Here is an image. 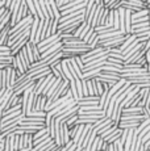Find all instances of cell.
Here are the masks:
<instances>
[{
  "label": "cell",
  "mask_w": 150,
  "mask_h": 151,
  "mask_svg": "<svg viewBox=\"0 0 150 151\" xmlns=\"http://www.w3.org/2000/svg\"><path fill=\"white\" fill-rule=\"evenodd\" d=\"M150 32V24L149 22H138V24H132V34L137 36V34L149 33Z\"/></svg>",
  "instance_id": "cell-7"
},
{
  "label": "cell",
  "mask_w": 150,
  "mask_h": 151,
  "mask_svg": "<svg viewBox=\"0 0 150 151\" xmlns=\"http://www.w3.org/2000/svg\"><path fill=\"white\" fill-rule=\"evenodd\" d=\"M0 51H11V47L8 45H0Z\"/></svg>",
  "instance_id": "cell-33"
},
{
  "label": "cell",
  "mask_w": 150,
  "mask_h": 151,
  "mask_svg": "<svg viewBox=\"0 0 150 151\" xmlns=\"http://www.w3.org/2000/svg\"><path fill=\"white\" fill-rule=\"evenodd\" d=\"M11 66H12V63H0V70H5Z\"/></svg>",
  "instance_id": "cell-34"
},
{
  "label": "cell",
  "mask_w": 150,
  "mask_h": 151,
  "mask_svg": "<svg viewBox=\"0 0 150 151\" xmlns=\"http://www.w3.org/2000/svg\"><path fill=\"white\" fill-rule=\"evenodd\" d=\"M38 25H40V19L38 17H34L33 22H32V27H30V36H29L30 43H34V38H36L37 30H38Z\"/></svg>",
  "instance_id": "cell-12"
},
{
  "label": "cell",
  "mask_w": 150,
  "mask_h": 151,
  "mask_svg": "<svg viewBox=\"0 0 150 151\" xmlns=\"http://www.w3.org/2000/svg\"><path fill=\"white\" fill-rule=\"evenodd\" d=\"M145 114V110L142 106H131V108H124L123 113H121V117L125 118H137Z\"/></svg>",
  "instance_id": "cell-1"
},
{
  "label": "cell",
  "mask_w": 150,
  "mask_h": 151,
  "mask_svg": "<svg viewBox=\"0 0 150 151\" xmlns=\"http://www.w3.org/2000/svg\"><path fill=\"white\" fill-rule=\"evenodd\" d=\"M54 78L53 74L48 75V76L45 78V79H38L34 84V93L37 95V96H40V95H42V92H44V89L48 87V84L50 83V80Z\"/></svg>",
  "instance_id": "cell-3"
},
{
  "label": "cell",
  "mask_w": 150,
  "mask_h": 151,
  "mask_svg": "<svg viewBox=\"0 0 150 151\" xmlns=\"http://www.w3.org/2000/svg\"><path fill=\"white\" fill-rule=\"evenodd\" d=\"M12 95H13V89L12 88H7L4 96H3L1 100H0V112H4V109L7 108L8 103H9V99H11Z\"/></svg>",
  "instance_id": "cell-10"
},
{
  "label": "cell",
  "mask_w": 150,
  "mask_h": 151,
  "mask_svg": "<svg viewBox=\"0 0 150 151\" xmlns=\"http://www.w3.org/2000/svg\"><path fill=\"white\" fill-rule=\"evenodd\" d=\"M76 130H78V125H75V126L70 127V139H71V141L74 139L75 134H76Z\"/></svg>",
  "instance_id": "cell-31"
},
{
  "label": "cell",
  "mask_w": 150,
  "mask_h": 151,
  "mask_svg": "<svg viewBox=\"0 0 150 151\" xmlns=\"http://www.w3.org/2000/svg\"><path fill=\"white\" fill-rule=\"evenodd\" d=\"M125 33L132 34V12L125 9Z\"/></svg>",
  "instance_id": "cell-15"
},
{
  "label": "cell",
  "mask_w": 150,
  "mask_h": 151,
  "mask_svg": "<svg viewBox=\"0 0 150 151\" xmlns=\"http://www.w3.org/2000/svg\"><path fill=\"white\" fill-rule=\"evenodd\" d=\"M4 151H15V135L13 137H5Z\"/></svg>",
  "instance_id": "cell-19"
},
{
  "label": "cell",
  "mask_w": 150,
  "mask_h": 151,
  "mask_svg": "<svg viewBox=\"0 0 150 151\" xmlns=\"http://www.w3.org/2000/svg\"><path fill=\"white\" fill-rule=\"evenodd\" d=\"M70 92L73 93V99L75 101H79V95H78V91H76V84H75V80H71L70 82Z\"/></svg>",
  "instance_id": "cell-22"
},
{
  "label": "cell",
  "mask_w": 150,
  "mask_h": 151,
  "mask_svg": "<svg viewBox=\"0 0 150 151\" xmlns=\"http://www.w3.org/2000/svg\"><path fill=\"white\" fill-rule=\"evenodd\" d=\"M86 25H87V22H82V24L79 25V28L76 29V30H75V33H74V36L75 37H78V38H80V34H82V32H83V29L86 28Z\"/></svg>",
  "instance_id": "cell-28"
},
{
  "label": "cell",
  "mask_w": 150,
  "mask_h": 151,
  "mask_svg": "<svg viewBox=\"0 0 150 151\" xmlns=\"http://www.w3.org/2000/svg\"><path fill=\"white\" fill-rule=\"evenodd\" d=\"M138 22H149V8L132 13V24H138Z\"/></svg>",
  "instance_id": "cell-5"
},
{
  "label": "cell",
  "mask_w": 150,
  "mask_h": 151,
  "mask_svg": "<svg viewBox=\"0 0 150 151\" xmlns=\"http://www.w3.org/2000/svg\"><path fill=\"white\" fill-rule=\"evenodd\" d=\"M96 80H97V82H100V83H103V84H107V86H109V87H113L116 83H119V82H120V80L115 79V78L105 76V75H103L102 72H100V74L97 75Z\"/></svg>",
  "instance_id": "cell-9"
},
{
  "label": "cell",
  "mask_w": 150,
  "mask_h": 151,
  "mask_svg": "<svg viewBox=\"0 0 150 151\" xmlns=\"http://www.w3.org/2000/svg\"><path fill=\"white\" fill-rule=\"evenodd\" d=\"M103 145H104V139L100 137V135H97V137L95 138L92 146H91V151H99V150H102L103 149Z\"/></svg>",
  "instance_id": "cell-18"
},
{
  "label": "cell",
  "mask_w": 150,
  "mask_h": 151,
  "mask_svg": "<svg viewBox=\"0 0 150 151\" xmlns=\"http://www.w3.org/2000/svg\"><path fill=\"white\" fill-rule=\"evenodd\" d=\"M38 1H40V5H41V11H42V14H44L45 20L46 19H50L49 12H48V8H46V0H38Z\"/></svg>",
  "instance_id": "cell-24"
},
{
  "label": "cell",
  "mask_w": 150,
  "mask_h": 151,
  "mask_svg": "<svg viewBox=\"0 0 150 151\" xmlns=\"http://www.w3.org/2000/svg\"><path fill=\"white\" fill-rule=\"evenodd\" d=\"M12 1H13V0H5V8H7V9H9V7H11V4H12Z\"/></svg>",
  "instance_id": "cell-36"
},
{
  "label": "cell",
  "mask_w": 150,
  "mask_h": 151,
  "mask_svg": "<svg viewBox=\"0 0 150 151\" xmlns=\"http://www.w3.org/2000/svg\"><path fill=\"white\" fill-rule=\"evenodd\" d=\"M149 124H150V120H145V121H144V122H141V125H140V126H138L137 129L134 130V134H136V135H137V137H138V134H140V133L142 132V130L145 129V127L148 126Z\"/></svg>",
  "instance_id": "cell-26"
},
{
  "label": "cell",
  "mask_w": 150,
  "mask_h": 151,
  "mask_svg": "<svg viewBox=\"0 0 150 151\" xmlns=\"http://www.w3.org/2000/svg\"><path fill=\"white\" fill-rule=\"evenodd\" d=\"M0 138H1V133H0Z\"/></svg>",
  "instance_id": "cell-39"
},
{
  "label": "cell",
  "mask_w": 150,
  "mask_h": 151,
  "mask_svg": "<svg viewBox=\"0 0 150 151\" xmlns=\"http://www.w3.org/2000/svg\"><path fill=\"white\" fill-rule=\"evenodd\" d=\"M75 84H76V91H78L79 100H80V99L84 96V95H83V84H82V80H80V79H75Z\"/></svg>",
  "instance_id": "cell-25"
},
{
  "label": "cell",
  "mask_w": 150,
  "mask_h": 151,
  "mask_svg": "<svg viewBox=\"0 0 150 151\" xmlns=\"http://www.w3.org/2000/svg\"><path fill=\"white\" fill-rule=\"evenodd\" d=\"M61 126H62V129H63V143L66 145L71 141L70 139V127L66 124H62V122H61Z\"/></svg>",
  "instance_id": "cell-20"
},
{
  "label": "cell",
  "mask_w": 150,
  "mask_h": 151,
  "mask_svg": "<svg viewBox=\"0 0 150 151\" xmlns=\"http://www.w3.org/2000/svg\"><path fill=\"white\" fill-rule=\"evenodd\" d=\"M149 139H150V132H149V133H148V134H146V135H145V137H144V138H142V143H146V142H148V141H149Z\"/></svg>",
  "instance_id": "cell-35"
},
{
  "label": "cell",
  "mask_w": 150,
  "mask_h": 151,
  "mask_svg": "<svg viewBox=\"0 0 150 151\" xmlns=\"http://www.w3.org/2000/svg\"><path fill=\"white\" fill-rule=\"evenodd\" d=\"M62 50H63V42H62V41H61V42H57V43H53V45H51L50 47L48 49V50L44 51V53L41 54V59L46 63V59H48L49 57H51V55L59 53V51H62Z\"/></svg>",
  "instance_id": "cell-2"
},
{
  "label": "cell",
  "mask_w": 150,
  "mask_h": 151,
  "mask_svg": "<svg viewBox=\"0 0 150 151\" xmlns=\"http://www.w3.org/2000/svg\"><path fill=\"white\" fill-rule=\"evenodd\" d=\"M100 97L99 96H84L78 101L79 106H92V105H99Z\"/></svg>",
  "instance_id": "cell-6"
},
{
  "label": "cell",
  "mask_w": 150,
  "mask_h": 151,
  "mask_svg": "<svg viewBox=\"0 0 150 151\" xmlns=\"http://www.w3.org/2000/svg\"><path fill=\"white\" fill-rule=\"evenodd\" d=\"M25 50H27L28 59H29L30 66H32L34 62H36V59H34V55H33V50H32V43H30V42H28L27 45H25Z\"/></svg>",
  "instance_id": "cell-21"
},
{
  "label": "cell",
  "mask_w": 150,
  "mask_h": 151,
  "mask_svg": "<svg viewBox=\"0 0 150 151\" xmlns=\"http://www.w3.org/2000/svg\"><path fill=\"white\" fill-rule=\"evenodd\" d=\"M46 101H48V97L46 96H36V100H34L33 104V110L32 112H45V106H46Z\"/></svg>",
  "instance_id": "cell-8"
},
{
  "label": "cell",
  "mask_w": 150,
  "mask_h": 151,
  "mask_svg": "<svg viewBox=\"0 0 150 151\" xmlns=\"http://www.w3.org/2000/svg\"><path fill=\"white\" fill-rule=\"evenodd\" d=\"M33 149H29V147H27V149H21V150H19V151H32Z\"/></svg>",
  "instance_id": "cell-37"
},
{
  "label": "cell",
  "mask_w": 150,
  "mask_h": 151,
  "mask_svg": "<svg viewBox=\"0 0 150 151\" xmlns=\"http://www.w3.org/2000/svg\"><path fill=\"white\" fill-rule=\"evenodd\" d=\"M0 89H1V88H0Z\"/></svg>",
  "instance_id": "cell-40"
},
{
  "label": "cell",
  "mask_w": 150,
  "mask_h": 151,
  "mask_svg": "<svg viewBox=\"0 0 150 151\" xmlns=\"http://www.w3.org/2000/svg\"><path fill=\"white\" fill-rule=\"evenodd\" d=\"M95 80H96V79H95ZM103 92H104V84L96 80V95L100 97L103 95Z\"/></svg>",
  "instance_id": "cell-27"
},
{
  "label": "cell",
  "mask_w": 150,
  "mask_h": 151,
  "mask_svg": "<svg viewBox=\"0 0 150 151\" xmlns=\"http://www.w3.org/2000/svg\"><path fill=\"white\" fill-rule=\"evenodd\" d=\"M90 29H91V27H90V25H88V24H87V25H86V28H84V29H83L82 34H80V38H82V40H83V38H84V37H86V36H87V33H88V32H90Z\"/></svg>",
  "instance_id": "cell-32"
},
{
  "label": "cell",
  "mask_w": 150,
  "mask_h": 151,
  "mask_svg": "<svg viewBox=\"0 0 150 151\" xmlns=\"http://www.w3.org/2000/svg\"><path fill=\"white\" fill-rule=\"evenodd\" d=\"M21 103H22V99H21V96H19V95H16L15 92H13V95L11 96V99H9V103H8V105H7V108H5V109L13 108V106H16V105H20ZM5 109H4V110H5Z\"/></svg>",
  "instance_id": "cell-14"
},
{
  "label": "cell",
  "mask_w": 150,
  "mask_h": 151,
  "mask_svg": "<svg viewBox=\"0 0 150 151\" xmlns=\"http://www.w3.org/2000/svg\"><path fill=\"white\" fill-rule=\"evenodd\" d=\"M61 83H62V79H58V78H56V79H54V82L51 83L50 89H49L48 93H46V97H48V99H51V97H53V95L56 93V91L58 89V87L61 86Z\"/></svg>",
  "instance_id": "cell-13"
},
{
  "label": "cell",
  "mask_w": 150,
  "mask_h": 151,
  "mask_svg": "<svg viewBox=\"0 0 150 151\" xmlns=\"http://www.w3.org/2000/svg\"><path fill=\"white\" fill-rule=\"evenodd\" d=\"M121 134H123V129H117L116 132H113L111 135H108L107 138H104V142L105 143H108V145H113V143H116L117 141H120V138H121Z\"/></svg>",
  "instance_id": "cell-11"
},
{
  "label": "cell",
  "mask_w": 150,
  "mask_h": 151,
  "mask_svg": "<svg viewBox=\"0 0 150 151\" xmlns=\"http://www.w3.org/2000/svg\"><path fill=\"white\" fill-rule=\"evenodd\" d=\"M75 151H86V149H82V147H76V150Z\"/></svg>",
  "instance_id": "cell-38"
},
{
  "label": "cell",
  "mask_w": 150,
  "mask_h": 151,
  "mask_svg": "<svg viewBox=\"0 0 150 151\" xmlns=\"http://www.w3.org/2000/svg\"><path fill=\"white\" fill-rule=\"evenodd\" d=\"M48 1H49V4H50V7H51V12H53L54 19L59 20L61 19V11H59V7H58V4H57V1L56 0H48Z\"/></svg>",
  "instance_id": "cell-16"
},
{
  "label": "cell",
  "mask_w": 150,
  "mask_h": 151,
  "mask_svg": "<svg viewBox=\"0 0 150 151\" xmlns=\"http://www.w3.org/2000/svg\"><path fill=\"white\" fill-rule=\"evenodd\" d=\"M149 132H150V124H149V125H148V126H146V127H145V129H144V130H142V132H141V133H140V134H138V139H141V141H142V138H144V137H145V135H146V134H148V133H149Z\"/></svg>",
  "instance_id": "cell-29"
},
{
  "label": "cell",
  "mask_w": 150,
  "mask_h": 151,
  "mask_svg": "<svg viewBox=\"0 0 150 151\" xmlns=\"http://www.w3.org/2000/svg\"><path fill=\"white\" fill-rule=\"evenodd\" d=\"M78 114H100V116H105V112L100 108L99 105L79 106V112H78Z\"/></svg>",
  "instance_id": "cell-4"
},
{
  "label": "cell",
  "mask_w": 150,
  "mask_h": 151,
  "mask_svg": "<svg viewBox=\"0 0 150 151\" xmlns=\"http://www.w3.org/2000/svg\"><path fill=\"white\" fill-rule=\"evenodd\" d=\"M32 50H33V55H34L36 62H40V60H41V53H40V50H38L36 43H32Z\"/></svg>",
  "instance_id": "cell-23"
},
{
  "label": "cell",
  "mask_w": 150,
  "mask_h": 151,
  "mask_svg": "<svg viewBox=\"0 0 150 151\" xmlns=\"http://www.w3.org/2000/svg\"><path fill=\"white\" fill-rule=\"evenodd\" d=\"M61 66H62V71H63V75L66 76V79L69 80V82H71V80H75L73 78V75H71L70 70H69V66H67V62H66V59H62V62H61Z\"/></svg>",
  "instance_id": "cell-17"
},
{
  "label": "cell",
  "mask_w": 150,
  "mask_h": 151,
  "mask_svg": "<svg viewBox=\"0 0 150 151\" xmlns=\"http://www.w3.org/2000/svg\"><path fill=\"white\" fill-rule=\"evenodd\" d=\"M126 137H128V129H124V130H123V134H121V138H120V143L123 145V146L125 145Z\"/></svg>",
  "instance_id": "cell-30"
}]
</instances>
